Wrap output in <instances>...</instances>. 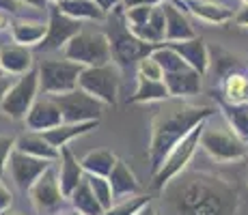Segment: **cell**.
<instances>
[{
  "mask_svg": "<svg viewBox=\"0 0 248 215\" xmlns=\"http://www.w3.org/2000/svg\"><path fill=\"white\" fill-rule=\"evenodd\" d=\"M162 11L166 17V32H164V41H184V39H192L197 37L192 24L186 17V13L179 9V4L175 0H164L160 2Z\"/></svg>",
  "mask_w": 248,
  "mask_h": 215,
  "instance_id": "17",
  "label": "cell"
},
{
  "mask_svg": "<svg viewBox=\"0 0 248 215\" xmlns=\"http://www.w3.org/2000/svg\"><path fill=\"white\" fill-rule=\"evenodd\" d=\"M52 164H54V161L41 159V157H32V155H26V153L13 149V153L7 159V174L11 176V181L22 192H28L31 185L35 183Z\"/></svg>",
  "mask_w": 248,
  "mask_h": 215,
  "instance_id": "13",
  "label": "cell"
},
{
  "mask_svg": "<svg viewBox=\"0 0 248 215\" xmlns=\"http://www.w3.org/2000/svg\"><path fill=\"white\" fill-rule=\"evenodd\" d=\"M16 149L26 153V155H32V157H41V159H47V161H59V155L61 151L56 146L50 144V140L44 136L41 131H31L28 129L26 133L16 138Z\"/></svg>",
  "mask_w": 248,
  "mask_h": 215,
  "instance_id": "20",
  "label": "cell"
},
{
  "mask_svg": "<svg viewBox=\"0 0 248 215\" xmlns=\"http://www.w3.org/2000/svg\"><path fill=\"white\" fill-rule=\"evenodd\" d=\"M114 63L97 65V67H84L80 73L78 86L87 90L89 95L97 97L106 106H114L119 99V88H121V73Z\"/></svg>",
  "mask_w": 248,
  "mask_h": 215,
  "instance_id": "7",
  "label": "cell"
},
{
  "mask_svg": "<svg viewBox=\"0 0 248 215\" xmlns=\"http://www.w3.org/2000/svg\"><path fill=\"white\" fill-rule=\"evenodd\" d=\"M97 4H99V7H102L106 13H110L114 7H119V4H121V0H97Z\"/></svg>",
  "mask_w": 248,
  "mask_h": 215,
  "instance_id": "43",
  "label": "cell"
},
{
  "mask_svg": "<svg viewBox=\"0 0 248 215\" xmlns=\"http://www.w3.org/2000/svg\"><path fill=\"white\" fill-rule=\"evenodd\" d=\"M63 112V123H84V121H102L104 106L97 97L89 95L87 90L78 88L63 95H52Z\"/></svg>",
  "mask_w": 248,
  "mask_h": 215,
  "instance_id": "10",
  "label": "cell"
},
{
  "mask_svg": "<svg viewBox=\"0 0 248 215\" xmlns=\"http://www.w3.org/2000/svg\"><path fill=\"white\" fill-rule=\"evenodd\" d=\"M151 56H154V58L160 63V67L164 69V73H169V71H181V69H188V67H190V65L186 63V60L177 54V52L173 50V47L164 45V43L155 45L154 52H151Z\"/></svg>",
  "mask_w": 248,
  "mask_h": 215,
  "instance_id": "32",
  "label": "cell"
},
{
  "mask_svg": "<svg viewBox=\"0 0 248 215\" xmlns=\"http://www.w3.org/2000/svg\"><path fill=\"white\" fill-rule=\"evenodd\" d=\"M130 26V30L134 32L138 39L151 43V45H160V43H164V32H166V17H164V11H162V7H154V13H151L149 22L145 24H138V26H132V24H127Z\"/></svg>",
  "mask_w": 248,
  "mask_h": 215,
  "instance_id": "24",
  "label": "cell"
},
{
  "mask_svg": "<svg viewBox=\"0 0 248 215\" xmlns=\"http://www.w3.org/2000/svg\"><path fill=\"white\" fill-rule=\"evenodd\" d=\"M0 215H22V213H11V211H4V213H0Z\"/></svg>",
  "mask_w": 248,
  "mask_h": 215,
  "instance_id": "47",
  "label": "cell"
},
{
  "mask_svg": "<svg viewBox=\"0 0 248 215\" xmlns=\"http://www.w3.org/2000/svg\"><path fill=\"white\" fill-rule=\"evenodd\" d=\"M0 69L4 73L11 75H24L31 69H35V56L28 45H20V43H7L0 47Z\"/></svg>",
  "mask_w": 248,
  "mask_h": 215,
  "instance_id": "16",
  "label": "cell"
},
{
  "mask_svg": "<svg viewBox=\"0 0 248 215\" xmlns=\"http://www.w3.org/2000/svg\"><path fill=\"white\" fill-rule=\"evenodd\" d=\"M20 4H28V7H35V9H46L47 7V0H16Z\"/></svg>",
  "mask_w": 248,
  "mask_h": 215,
  "instance_id": "44",
  "label": "cell"
},
{
  "mask_svg": "<svg viewBox=\"0 0 248 215\" xmlns=\"http://www.w3.org/2000/svg\"><path fill=\"white\" fill-rule=\"evenodd\" d=\"M63 56L69 60L84 65V67H97L112 63L110 41L106 32H87L80 30L78 35L63 47Z\"/></svg>",
  "mask_w": 248,
  "mask_h": 215,
  "instance_id": "6",
  "label": "cell"
},
{
  "mask_svg": "<svg viewBox=\"0 0 248 215\" xmlns=\"http://www.w3.org/2000/svg\"><path fill=\"white\" fill-rule=\"evenodd\" d=\"M216 110L212 106H175L160 112L151 123V140H149V161L151 170H158L164 157L170 153L179 140H184L190 131L203 121L212 118Z\"/></svg>",
  "mask_w": 248,
  "mask_h": 215,
  "instance_id": "2",
  "label": "cell"
},
{
  "mask_svg": "<svg viewBox=\"0 0 248 215\" xmlns=\"http://www.w3.org/2000/svg\"><path fill=\"white\" fill-rule=\"evenodd\" d=\"M246 181H248V157H246Z\"/></svg>",
  "mask_w": 248,
  "mask_h": 215,
  "instance_id": "48",
  "label": "cell"
},
{
  "mask_svg": "<svg viewBox=\"0 0 248 215\" xmlns=\"http://www.w3.org/2000/svg\"><path fill=\"white\" fill-rule=\"evenodd\" d=\"M52 2H61V0H52Z\"/></svg>",
  "mask_w": 248,
  "mask_h": 215,
  "instance_id": "50",
  "label": "cell"
},
{
  "mask_svg": "<svg viewBox=\"0 0 248 215\" xmlns=\"http://www.w3.org/2000/svg\"><path fill=\"white\" fill-rule=\"evenodd\" d=\"M28 198H31L32 207L44 215H54L63 209L67 196L63 194L59 183V172L54 166H50L35 183L28 189Z\"/></svg>",
  "mask_w": 248,
  "mask_h": 215,
  "instance_id": "11",
  "label": "cell"
},
{
  "mask_svg": "<svg viewBox=\"0 0 248 215\" xmlns=\"http://www.w3.org/2000/svg\"><path fill=\"white\" fill-rule=\"evenodd\" d=\"M41 93V84H39V71L31 69L28 73L17 75L13 86L9 88L4 101L0 103V112L4 116L13 118V121H24L28 114V110L32 108V103L37 101Z\"/></svg>",
  "mask_w": 248,
  "mask_h": 215,
  "instance_id": "8",
  "label": "cell"
},
{
  "mask_svg": "<svg viewBox=\"0 0 248 215\" xmlns=\"http://www.w3.org/2000/svg\"><path fill=\"white\" fill-rule=\"evenodd\" d=\"M0 71H2V69H0Z\"/></svg>",
  "mask_w": 248,
  "mask_h": 215,
  "instance_id": "51",
  "label": "cell"
},
{
  "mask_svg": "<svg viewBox=\"0 0 248 215\" xmlns=\"http://www.w3.org/2000/svg\"><path fill=\"white\" fill-rule=\"evenodd\" d=\"M233 22L240 28H248V4H242V7L233 13Z\"/></svg>",
  "mask_w": 248,
  "mask_h": 215,
  "instance_id": "40",
  "label": "cell"
},
{
  "mask_svg": "<svg viewBox=\"0 0 248 215\" xmlns=\"http://www.w3.org/2000/svg\"><path fill=\"white\" fill-rule=\"evenodd\" d=\"M149 202L151 200H149V196H147L145 192L134 194V196H127V198L117 200V202H114L104 215H136L142 207H145V204H149Z\"/></svg>",
  "mask_w": 248,
  "mask_h": 215,
  "instance_id": "33",
  "label": "cell"
},
{
  "mask_svg": "<svg viewBox=\"0 0 248 215\" xmlns=\"http://www.w3.org/2000/svg\"><path fill=\"white\" fill-rule=\"evenodd\" d=\"M184 7L205 24L220 26V24L233 20V9H229L227 4L220 2H212V0H184Z\"/></svg>",
  "mask_w": 248,
  "mask_h": 215,
  "instance_id": "21",
  "label": "cell"
},
{
  "mask_svg": "<svg viewBox=\"0 0 248 215\" xmlns=\"http://www.w3.org/2000/svg\"><path fill=\"white\" fill-rule=\"evenodd\" d=\"M59 9L67 15L76 17V20H95V22H102L106 20L108 13L104 11L102 7L97 4V0H61Z\"/></svg>",
  "mask_w": 248,
  "mask_h": 215,
  "instance_id": "29",
  "label": "cell"
},
{
  "mask_svg": "<svg viewBox=\"0 0 248 215\" xmlns=\"http://www.w3.org/2000/svg\"><path fill=\"white\" fill-rule=\"evenodd\" d=\"M99 127V121H84V123H61V125L52 127V129H46V131H41L44 136L50 140L52 146H56V149H63V146H67L74 138H80L84 136V133H91L93 129Z\"/></svg>",
  "mask_w": 248,
  "mask_h": 215,
  "instance_id": "23",
  "label": "cell"
},
{
  "mask_svg": "<svg viewBox=\"0 0 248 215\" xmlns=\"http://www.w3.org/2000/svg\"><path fill=\"white\" fill-rule=\"evenodd\" d=\"M82 168L87 174H97V176H108L112 172V168L117 166L119 157L112 151L99 149V151H91L82 157Z\"/></svg>",
  "mask_w": 248,
  "mask_h": 215,
  "instance_id": "31",
  "label": "cell"
},
{
  "mask_svg": "<svg viewBox=\"0 0 248 215\" xmlns=\"http://www.w3.org/2000/svg\"><path fill=\"white\" fill-rule=\"evenodd\" d=\"M11 24H13V22H11V17H9V11H7L4 7H0V32L7 30Z\"/></svg>",
  "mask_w": 248,
  "mask_h": 215,
  "instance_id": "42",
  "label": "cell"
},
{
  "mask_svg": "<svg viewBox=\"0 0 248 215\" xmlns=\"http://www.w3.org/2000/svg\"><path fill=\"white\" fill-rule=\"evenodd\" d=\"M67 200L71 202V207H74V211L78 215H104L106 213V209L102 207V202L95 198V194H93V189H91L87 176H84L82 183H80L78 187L69 194Z\"/></svg>",
  "mask_w": 248,
  "mask_h": 215,
  "instance_id": "27",
  "label": "cell"
},
{
  "mask_svg": "<svg viewBox=\"0 0 248 215\" xmlns=\"http://www.w3.org/2000/svg\"><path fill=\"white\" fill-rule=\"evenodd\" d=\"M16 149V136H0V176L7 174V159Z\"/></svg>",
  "mask_w": 248,
  "mask_h": 215,
  "instance_id": "37",
  "label": "cell"
},
{
  "mask_svg": "<svg viewBox=\"0 0 248 215\" xmlns=\"http://www.w3.org/2000/svg\"><path fill=\"white\" fill-rule=\"evenodd\" d=\"M108 20V26H106V35H108V41H110V52H112V63L119 67V69L127 71L138 65V60L149 56L154 52L155 45L151 43L138 39L134 32L130 30L127 26V20H125V9L123 4L114 7L110 13L106 15Z\"/></svg>",
  "mask_w": 248,
  "mask_h": 215,
  "instance_id": "3",
  "label": "cell"
},
{
  "mask_svg": "<svg viewBox=\"0 0 248 215\" xmlns=\"http://www.w3.org/2000/svg\"><path fill=\"white\" fill-rule=\"evenodd\" d=\"M164 2V0H121L123 9H132V7H140V4H149V7H155V4Z\"/></svg>",
  "mask_w": 248,
  "mask_h": 215,
  "instance_id": "41",
  "label": "cell"
},
{
  "mask_svg": "<svg viewBox=\"0 0 248 215\" xmlns=\"http://www.w3.org/2000/svg\"><path fill=\"white\" fill-rule=\"evenodd\" d=\"M0 7H4L7 11H17L20 2H16V0H0Z\"/></svg>",
  "mask_w": 248,
  "mask_h": 215,
  "instance_id": "46",
  "label": "cell"
},
{
  "mask_svg": "<svg viewBox=\"0 0 248 215\" xmlns=\"http://www.w3.org/2000/svg\"><path fill=\"white\" fill-rule=\"evenodd\" d=\"M162 192L166 215H235L240 194L229 181L207 172H181Z\"/></svg>",
  "mask_w": 248,
  "mask_h": 215,
  "instance_id": "1",
  "label": "cell"
},
{
  "mask_svg": "<svg viewBox=\"0 0 248 215\" xmlns=\"http://www.w3.org/2000/svg\"><path fill=\"white\" fill-rule=\"evenodd\" d=\"M242 2H244V4H248V0H242Z\"/></svg>",
  "mask_w": 248,
  "mask_h": 215,
  "instance_id": "49",
  "label": "cell"
},
{
  "mask_svg": "<svg viewBox=\"0 0 248 215\" xmlns=\"http://www.w3.org/2000/svg\"><path fill=\"white\" fill-rule=\"evenodd\" d=\"M84 176H87V181H89L91 189H93L95 198H97L99 202H102V207L108 211V209L114 204L112 185H110V181H108V176H97V174H84Z\"/></svg>",
  "mask_w": 248,
  "mask_h": 215,
  "instance_id": "34",
  "label": "cell"
},
{
  "mask_svg": "<svg viewBox=\"0 0 248 215\" xmlns=\"http://www.w3.org/2000/svg\"><path fill=\"white\" fill-rule=\"evenodd\" d=\"M56 164H59L56 172H59L61 189H63V194L69 198V194L84 181V174H87V172L82 168V161L74 155V151H71L69 146H63V149H61V155H59V161H56Z\"/></svg>",
  "mask_w": 248,
  "mask_h": 215,
  "instance_id": "18",
  "label": "cell"
},
{
  "mask_svg": "<svg viewBox=\"0 0 248 215\" xmlns=\"http://www.w3.org/2000/svg\"><path fill=\"white\" fill-rule=\"evenodd\" d=\"M203 75L199 73L197 69L188 67V69H181V71H169L164 73V84L169 88L170 97H192V95H199L203 88L201 82Z\"/></svg>",
  "mask_w": 248,
  "mask_h": 215,
  "instance_id": "19",
  "label": "cell"
},
{
  "mask_svg": "<svg viewBox=\"0 0 248 215\" xmlns=\"http://www.w3.org/2000/svg\"><path fill=\"white\" fill-rule=\"evenodd\" d=\"M47 13H50V17H47V32H46L44 41L37 45V50H41V52L63 50L82 30V22L67 15V13H63L56 2L47 9Z\"/></svg>",
  "mask_w": 248,
  "mask_h": 215,
  "instance_id": "12",
  "label": "cell"
},
{
  "mask_svg": "<svg viewBox=\"0 0 248 215\" xmlns=\"http://www.w3.org/2000/svg\"><path fill=\"white\" fill-rule=\"evenodd\" d=\"M170 93L166 88L164 80H149L142 78V75H136V90L127 101L130 103H154V101H164L169 99Z\"/></svg>",
  "mask_w": 248,
  "mask_h": 215,
  "instance_id": "26",
  "label": "cell"
},
{
  "mask_svg": "<svg viewBox=\"0 0 248 215\" xmlns=\"http://www.w3.org/2000/svg\"><path fill=\"white\" fill-rule=\"evenodd\" d=\"M24 123H26V129H31V131H46V129H52L63 123V112H61L59 103L52 95L37 97V101L28 110Z\"/></svg>",
  "mask_w": 248,
  "mask_h": 215,
  "instance_id": "14",
  "label": "cell"
},
{
  "mask_svg": "<svg viewBox=\"0 0 248 215\" xmlns=\"http://www.w3.org/2000/svg\"><path fill=\"white\" fill-rule=\"evenodd\" d=\"M218 108H220L227 125L248 144V103H231L218 97Z\"/></svg>",
  "mask_w": 248,
  "mask_h": 215,
  "instance_id": "28",
  "label": "cell"
},
{
  "mask_svg": "<svg viewBox=\"0 0 248 215\" xmlns=\"http://www.w3.org/2000/svg\"><path fill=\"white\" fill-rule=\"evenodd\" d=\"M11 204H13V194L9 192V187L4 185L2 176H0V213L9 211V209H11Z\"/></svg>",
  "mask_w": 248,
  "mask_h": 215,
  "instance_id": "38",
  "label": "cell"
},
{
  "mask_svg": "<svg viewBox=\"0 0 248 215\" xmlns=\"http://www.w3.org/2000/svg\"><path fill=\"white\" fill-rule=\"evenodd\" d=\"M220 97L231 103H248V73L231 71L222 78Z\"/></svg>",
  "mask_w": 248,
  "mask_h": 215,
  "instance_id": "30",
  "label": "cell"
},
{
  "mask_svg": "<svg viewBox=\"0 0 248 215\" xmlns=\"http://www.w3.org/2000/svg\"><path fill=\"white\" fill-rule=\"evenodd\" d=\"M136 75H142V78H149V80H164V69H162L158 60L149 54V56L138 60Z\"/></svg>",
  "mask_w": 248,
  "mask_h": 215,
  "instance_id": "35",
  "label": "cell"
},
{
  "mask_svg": "<svg viewBox=\"0 0 248 215\" xmlns=\"http://www.w3.org/2000/svg\"><path fill=\"white\" fill-rule=\"evenodd\" d=\"M47 32V22H35V20H17L11 24V39L20 45L37 47L44 41Z\"/></svg>",
  "mask_w": 248,
  "mask_h": 215,
  "instance_id": "25",
  "label": "cell"
},
{
  "mask_svg": "<svg viewBox=\"0 0 248 215\" xmlns=\"http://www.w3.org/2000/svg\"><path fill=\"white\" fill-rule=\"evenodd\" d=\"M201 149L218 164H233L248 157V144L233 131L231 127H214L209 118L205 121L201 133Z\"/></svg>",
  "mask_w": 248,
  "mask_h": 215,
  "instance_id": "4",
  "label": "cell"
},
{
  "mask_svg": "<svg viewBox=\"0 0 248 215\" xmlns=\"http://www.w3.org/2000/svg\"><path fill=\"white\" fill-rule=\"evenodd\" d=\"M108 181L112 185V194H114V202L121 198H127V196L134 194H142V185L140 181L136 179V174L130 170V166L125 161L119 159L117 166L112 168V172L108 174Z\"/></svg>",
  "mask_w": 248,
  "mask_h": 215,
  "instance_id": "22",
  "label": "cell"
},
{
  "mask_svg": "<svg viewBox=\"0 0 248 215\" xmlns=\"http://www.w3.org/2000/svg\"><path fill=\"white\" fill-rule=\"evenodd\" d=\"M164 45L173 47L181 58L192 69H197L201 75H205L209 71L212 54H209V47L205 45V41L201 37H192V39H184V41H164Z\"/></svg>",
  "mask_w": 248,
  "mask_h": 215,
  "instance_id": "15",
  "label": "cell"
},
{
  "mask_svg": "<svg viewBox=\"0 0 248 215\" xmlns=\"http://www.w3.org/2000/svg\"><path fill=\"white\" fill-rule=\"evenodd\" d=\"M13 82H16V75L0 71V103L4 101V97H7V93H9V88L13 86Z\"/></svg>",
  "mask_w": 248,
  "mask_h": 215,
  "instance_id": "39",
  "label": "cell"
},
{
  "mask_svg": "<svg viewBox=\"0 0 248 215\" xmlns=\"http://www.w3.org/2000/svg\"><path fill=\"white\" fill-rule=\"evenodd\" d=\"M84 65L76 60H41L37 71H39V84L44 95H63L69 90L78 88V80L82 73Z\"/></svg>",
  "mask_w": 248,
  "mask_h": 215,
  "instance_id": "9",
  "label": "cell"
},
{
  "mask_svg": "<svg viewBox=\"0 0 248 215\" xmlns=\"http://www.w3.org/2000/svg\"><path fill=\"white\" fill-rule=\"evenodd\" d=\"M203 127H205V121L201 123V125L194 127L192 131L184 138V140H179L177 144L170 149V153L164 157V161H162V166L154 172V181H151L154 189H158V192H160V189L164 187L170 179H175V176L181 174V172L188 168V164L192 161L194 153H197L199 146H201Z\"/></svg>",
  "mask_w": 248,
  "mask_h": 215,
  "instance_id": "5",
  "label": "cell"
},
{
  "mask_svg": "<svg viewBox=\"0 0 248 215\" xmlns=\"http://www.w3.org/2000/svg\"><path fill=\"white\" fill-rule=\"evenodd\" d=\"M155 7H158V4H155ZM151 13H154V7H149V4H140V7L125 9V20H127V24H132V26H138V24L149 22Z\"/></svg>",
  "mask_w": 248,
  "mask_h": 215,
  "instance_id": "36",
  "label": "cell"
},
{
  "mask_svg": "<svg viewBox=\"0 0 248 215\" xmlns=\"http://www.w3.org/2000/svg\"><path fill=\"white\" fill-rule=\"evenodd\" d=\"M136 215H160V213H158V209H155L154 204L149 202V204H145V207H142V209H140V211H138Z\"/></svg>",
  "mask_w": 248,
  "mask_h": 215,
  "instance_id": "45",
  "label": "cell"
}]
</instances>
